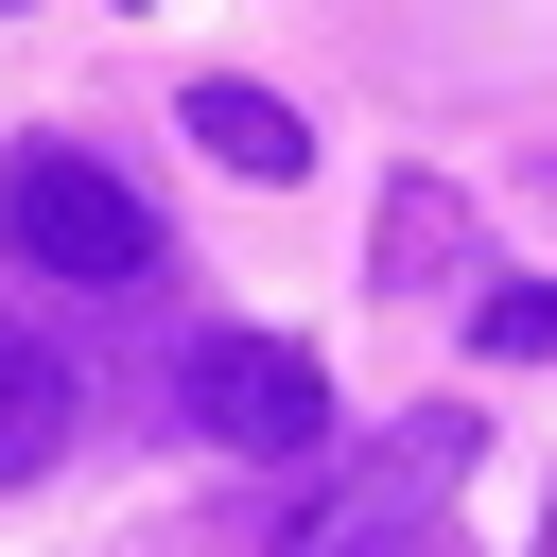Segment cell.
Returning a JSON list of instances; mask_svg holds the SVG:
<instances>
[{"mask_svg":"<svg viewBox=\"0 0 557 557\" xmlns=\"http://www.w3.org/2000/svg\"><path fill=\"white\" fill-rule=\"evenodd\" d=\"M0 261H17V278H70V296H122V278H157V209H139L104 157L17 139V157H0Z\"/></svg>","mask_w":557,"mask_h":557,"instance_id":"6da1fadb","label":"cell"},{"mask_svg":"<svg viewBox=\"0 0 557 557\" xmlns=\"http://www.w3.org/2000/svg\"><path fill=\"white\" fill-rule=\"evenodd\" d=\"M174 400H191L209 453H313V435H331V383H313V348H278V331H191V348H174Z\"/></svg>","mask_w":557,"mask_h":557,"instance_id":"7a4b0ae2","label":"cell"},{"mask_svg":"<svg viewBox=\"0 0 557 557\" xmlns=\"http://www.w3.org/2000/svg\"><path fill=\"white\" fill-rule=\"evenodd\" d=\"M453 470H470V418H400L383 453H348V470L296 505L278 557H383V540H418V522L453 505Z\"/></svg>","mask_w":557,"mask_h":557,"instance_id":"3957f363","label":"cell"},{"mask_svg":"<svg viewBox=\"0 0 557 557\" xmlns=\"http://www.w3.org/2000/svg\"><path fill=\"white\" fill-rule=\"evenodd\" d=\"M70 435H87V383H70V348H52V331L0 296V487H35Z\"/></svg>","mask_w":557,"mask_h":557,"instance_id":"277c9868","label":"cell"},{"mask_svg":"<svg viewBox=\"0 0 557 557\" xmlns=\"http://www.w3.org/2000/svg\"><path fill=\"white\" fill-rule=\"evenodd\" d=\"M191 139H209L226 174H261V191H296V174H313V122H296L278 87H191Z\"/></svg>","mask_w":557,"mask_h":557,"instance_id":"5b68a950","label":"cell"},{"mask_svg":"<svg viewBox=\"0 0 557 557\" xmlns=\"http://www.w3.org/2000/svg\"><path fill=\"white\" fill-rule=\"evenodd\" d=\"M470 348H487V366H557V296H540V278L470 296Z\"/></svg>","mask_w":557,"mask_h":557,"instance_id":"8992f818","label":"cell"},{"mask_svg":"<svg viewBox=\"0 0 557 557\" xmlns=\"http://www.w3.org/2000/svg\"><path fill=\"white\" fill-rule=\"evenodd\" d=\"M383 261L435 278V261H453V191H400V209H383Z\"/></svg>","mask_w":557,"mask_h":557,"instance_id":"52a82bcc","label":"cell"}]
</instances>
